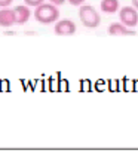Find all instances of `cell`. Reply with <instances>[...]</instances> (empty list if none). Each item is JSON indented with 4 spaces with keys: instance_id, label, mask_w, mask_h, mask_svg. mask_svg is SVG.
<instances>
[{
    "instance_id": "1",
    "label": "cell",
    "mask_w": 138,
    "mask_h": 153,
    "mask_svg": "<svg viewBox=\"0 0 138 153\" xmlns=\"http://www.w3.org/2000/svg\"><path fill=\"white\" fill-rule=\"evenodd\" d=\"M33 15L40 24H53L59 19V9L52 3H42L34 7Z\"/></svg>"
},
{
    "instance_id": "2",
    "label": "cell",
    "mask_w": 138,
    "mask_h": 153,
    "mask_svg": "<svg viewBox=\"0 0 138 153\" xmlns=\"http://www.w3.org/2000/svg\"><path fill=\"white\" fill-rule=\"evenodd\" d=\"M79 7H80V9H79V18H80V21H82V24H83L85 27L95 28V27L99 25L101 16H99L98 10H96L93 6L83 3V4L79 6Z\"/></svg>"
},
{
    "instance_id": "3",
    "label": "cell",
    "mask_w": 138,
    "mask_h": 153,
    "mask_svg": "<svg viewBox=\"0 0 138 153\" xmlns=\"http://www.w3.org/2000/svg\"><path fill=\"white\" fill-rule=\"evenodd\" d=\"M119 19L126 27H135L138 24V10L134 6H123L119 10Z\"/></svg>"
},
{
    "instance_id": "4",
    "label": "cell",
    "mask_w": 138,
    "mask_h": 153,
    "mask_svg": "<svg viewBox=\"0 0 138 153\" xmlns=\"http://www.w3.org/2000/svg\"><path fill=\"white\" fill-rule=\"evenodd\" d=\"M77 27L71 19H58L53 25V31L56 36H73Z\"/></svg>"
},
{
    "instance_id": "5",
    "label": "cell",
    "mask_w": 138,
    "mask_h": 153,
    "mask_svg": "<svg viewBox=\"0 0 138 153\" xmlns=\"http://www.w3.org/2000/svg\"><path fill=\"white\" fill-rule=\"evenodd\" d=\"M107 33L111 34V36H134V34H135V30H132V28L123 25V24L119 21V22L110 24L108 28H107Z\"/></svg>"
},
{
    "instance_id": "6",
    "label": "cell",
    "mask_w": 138,
    "mask_h": 153,
    "mask_svg": "<svg viewBox=\"0 0 138 153\" xmlns=\"http://www.w3.org/2000/svg\"><path fill=\"white\" fill-rule=\"evenodd\" d=\"M13 13H15V24H25L31 16V10H30V7L27 4L15 6Z\"/></svg>"
},
{
    "instance_id": "7",
    "label": "cell",
    "mask_w": 138,
    "mask_h": 153,
    "mask_svg": "<svg viewBox=\"0 0 138 153\" xmlns=\"http://www.w3.org/2000/svg\"><path fill=\"white\" fill-rule=\"evenodd\" d=\"M15 24V13L13 9L9 7H0V27L7 28Z\"/></svg>"
},
{
    "instance_id": "8",
    "label": "cell",
    "mask_w": 138,
    "mask_h": 153,
    "mask_svg": "<svg viewBox=\"0 0 138 153\" xmlns=\"http://www.w3.org/2000/svg\"><path fill=\"white\" fill-rule=\"evenodd\" d=\"M99 7H101V12L113 15L120 9V3H119V0H101Z\"/></svg>"
},
{
    "instance_id": "9",
    "label": "cell",
    "mask_w": 138,
    "mask_h": 153,
    "mask_svg": "<svg viewBox=\"0 0 138 153\" xmlns=\"http://www.w3.org/2000/svg\"><path fill=\"white\" fill-rule=\"evenodd\" d=\"M46 0H24V4H27L28 7H36L42 3H45Z\"/></svg>"
},
{
    "instance_id": "10",
    "label": "cell",
    "mask_w": 138,
    "mask_h": 153,
    "mask_svg": "<svg viewBox=\"0 0 138 153\" xmlns=\"http://www.w3.org/2000/svg\"><path fill=\"white\" fill-rule=\"evenodd\" d=\"M67 1H68L71 6H82L86 0H67Z\"/></svg>"
},
{
    "instance_id": "11",
    "label": "cell",
    "mask_w": 138,
    "mask_h": 153,
    "mask_svg": "<svg viewBox=\"0 0 138 153\" xmlns=\"http://www.w3.org/2000/svg\"><path fill=\"white\" fill-rule=\"evenodd\" d=\"M13 0H0V7H9Z\"/></svg>"
},
{
    "instance_id": "12",
    "label": "cell",
    "mask_w": 138,
    "mask_h": 153,
    "mask_svg": "<svg viewBox=\"0 0 138 153\" xmlns=\"http://www.w3.org/2000/svg\"><path fill=\"white\" fill-rule=\"evenodd\" d=\"M47 1L52 3V4H55V6H61V4L67 3V0H47Z\"/></svg>"
},
{
    "instance_id": "13",
    "label": "cell",
    "mask_w": 138,
    "mask_h": 153,
    "mask_svg": "<svg viewBox=\"0 0 138 153\" xmlns=\"http://www.w3.org/2000/svg\"><path fill=\"white\" fill-rule=\"evenodd\" d=\"M132 6H134V7L138 10V0H132Z\"/></svg>"
}]
</instances>
